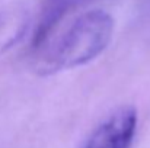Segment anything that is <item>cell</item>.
Returning a JSON list of instances; mask_svg holds the SVG:
<instances>
[{
	"instance_id": "cell-1",
	"label": "cell",
	"mask_w": 150,
	"mask_h": 148,
	"mask_svg": "<svg viewBox=\"0 0 150 148\" xmlns=\"http://www.w3.org/2000/svg\"><path fill=\"white\" fill-rule=\"evenodd\" d=\"M112 34L114 19L108 12L95 9L80 15L47 48L38 62V71L50 74L91 62L106 49Z\"/></svg>"
},
{
	"instance_id": "cell-3",
	"label": "cell",
	"mask_w": 150,
	"mask_h": 148,
	"mask_svg": "<svg viewBox=\"0 0 150 148\" xmlns=\"http://www.w3.org/2000/svg\"><path fill=\"white\" fill-rule=\"evenodd\" d=\"M79 1L80 0H45L42 6L41 19L34 36L35 48H41L47 42L52 29L58 25V22L64 18V15Z\"/></svg>"
},
{
	"instance_id": "cell-5",
	"label": "cell",
	"mask_w": 150,
	"mask_h": 148,
	"mask_svg": "<svg viewBox=\"0 0 150 148\" xmlns=\"http://www.w3.org/2000/svg\"><path fill=\"white\" fill-rule=\"evenodd\" d=\"M80 1H82V0H80Z\"/></svg>"
},
{
	"instance_id": "cell-2",
	"label": "cell",
	"mask_w": 150,
	"mask_h": 148,
	"mask_svg": "<svg viewBox=\"0 0 150 148\" xmlns=\"http://www.w3.org/2000/svg\"><path fill=\"white\" fill-rule=\"evenodd\" d=\"M137 129V113L122 107L105 119L91 135L85 148H130Z\"/></svg>"
},
{
	"instance_id": "cell-4",
	"label": "cell",
	"mask_w": 150,
	"mask_h": 148,
	"mask_svg": "<svg viewBox=\"0 0 150 148\" xmlns=\"http://www.w3.org/2000/svg\"><path fill=\"white\" fill-rule=\"evenodd\" d=\"M21 35H4V36H0V54L7 49L9 47H12L16 41H19Z\"/></svg>"
}]
</instances>
